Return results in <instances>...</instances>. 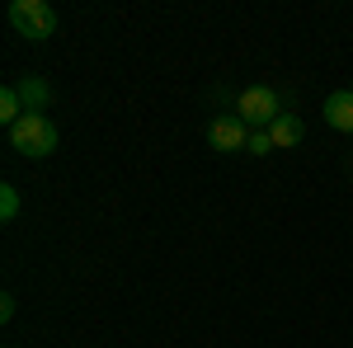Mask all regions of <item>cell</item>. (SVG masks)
<instances>
[{
	"label": "cell",
	"mask_w": 353,
	"mask_h": 348,
	"mask_svg": "<svg viewBox=\"0 0 353 348\" xmlns=\"http://www.w3.org/2000/svg\"><path fill=\"white\" fill-rule=\"evenodd\" d=\"M61 132H57V123L48 113H24L14 127H10V151H19L28 161H43V156H52Z\"/></svg>",
	"instance_id": "obj_1"
},
{
	"label": "cell",
	"mask_w": 353,
	"mask_h": 348,
	"mask_svg": "<svg viewBox=\"0 0 353 348\" xmlns=\"http://www.w3.org/2000/svg\"><path fill=\"white\" fill-rule=\"evenodd\" d=\"M5 19H10V28H14L19 38H28V43H48L57 33V10L48 0H10Z\"/></svg>",
	"instance_id": "obj_2"
},
{
	"label": "cell",
	"mask_w": 353,
	"mask_h": 348,
	"mask_svg": "<svg viewBox=\"0 0 353 348\" xmlns=\"http://www.w3.org/2000/svg\"><path fill=\"white\" fill-rule=\"evenodd\" d=\"M236 113L245 118V127H273L288 108H283V99H278V90L250 85V90H241V99H236Z\"/></svg>",
	"instance_id": "obj_3"
},
{
	"label": "cell",
	"mask_w": 353,
	"mask_h": 348,
	"mask_svg": "<svg viewBox=\"0 0 353 348\" xmlns=\"http://www.w3.org/2000/svg\"><path fill=\"white\" fill-rule=\"evenodd\" d=\"M245 141H250V127H245L241 113H221L208 123V146L212 151H245Z\"/></svg>",
	"instance_id": "obj_4"
},
{
	"label": "cell",
	"mask_w": 353,
	"mask_h": 348,
	"mask_svg": "<svg viewBox=\"0 0 353 348\" xmlns=\"http://www.w3.org/2000/svg\"><path fill=\"white\" fill-rule=\"evenodd\" d=\"M325 123L334 132H353V90H330L325 94Z\"/></svg>",
	"instance_id": "obj_5"
},
{
	"label": "cell",
	"mask_w": 353,
	"mask_h": 348,
	"mask_svg": "<svg viewBox=\"0 0 353 348\" xmlns=\"http://www.w3.org/2000/svg\"><path fill=\"white\" fill-rule=\"evenodd\" d=\"M14 90L24 99V113H48V104H52V85L43 81V76H24Z\"/></svg>",
	"instance_id": "obj_6"
},
{
	"label": "cell",
	"mask_w": 353,
	"mask_h": 348,
	"mask_svg": "<svg viewBox=\"0 0 353 348\" xmlns=\"http://www.w3.org/2000/svg\"><path fill=\"white\" fill-rule=\"evenodd\" d=\"M269 136H273V146H278V151H292L301 136H306V123H301L297 113H283V118L269 127Z\"/></svg>",
	"instance_id": "obj_7"
},
{
	"label": "cell",
	"mask_w": 353,
	"mask_h": 348,
	"mask_svg": "<svg viewBox=\"0 0 353 348\" xmlns=\"http://www.w3.org/2000/svg\"><path fill=\"white\" fill-rule=\"evenodd\" d=\"M19 118H24V99H19V90H14V85H5V90H0V123H5V127H14Z\"/></svg>",
	"instance_id": "obj_8"
},
{
	"label": "cell",
	"mask_w": 353,
	"mask_h": 348,
	"mask_svg": "<svg viewBox=\"0 0 353 348\" xmlns=\"http://www.w3.org/2000/svg\"><path fill=\"white\" fill-rule=\"evenodd\" d=\"M245 151H250V156H269V151H278V146H273V136H269V127H250Z\"/></svg>",
	"instance_id": "obj_9"
},
{
	"label": "cell",
	"mask_w": 353,
	"mask_h": 348,
	"mask_svg": "<svg viewBox=\"0 0 353 348\" xmlns=\"http://www.w3.org/2000/svg\"><path fill=\"white\" fill-rule=\"evenodd\" d=\"M14 216H19V188L0 184V221H14Z\"/></svg>",
	"instance_id": "obj_10"
},
{
	"label": "cell",
	"mask_w": 353,
	"mask_h": 348,
	"mask_svg": "<svg viewBox=\"0 0 353 348\" xmlns=\"http://www.w3.org/2000/svg\"><path fill=\"white\" fill-rule=\"evenodd\" d=\"M0 320H14V296H10V292L0 296Z\"/></svg>",
	"instance_id": "obj_11"
}]
</instances>
